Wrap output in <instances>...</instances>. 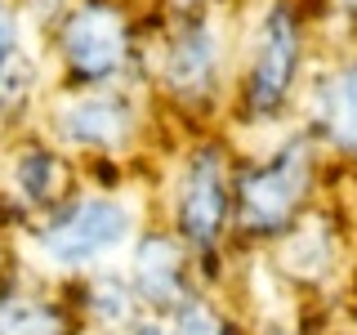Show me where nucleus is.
I'll use <instances>...</instances> for the list:
<instances>
[{
	"mask_svg": "<svg viewBox=\"0 0 357 335\" xmlns=\"http://www.w3.org/2000/svg\"><path fill=\"white\" fill-rule=\"evenodd\" d=\"M130 228H134V219L121 201L89 197V201H76L72 210H63V215L40 232V251L63 268L89 264V260H103V255L116 251V246L130 237Z\"/></svg>",
	"mask_w": 357,
	"mask_h": 335,
	"instance_id": "f257e3e1",
	"label": "nucleus"
},
{
	"mask_svg": "<svg viewBox=\"0 0 357 335\" xmlns=\"http://www.w3.org/2000/svg\"><path fill=\"white\" fill-rule=\"evenodd\" d=\"M304 188H308V148L304 143H290L286 152H277L273 165L245 174V184H241V219H245V228H259V232L282 228L290 219V210L299 206Z\"/></svg>",
	"mask_w": 357,
	"mask_h": 335,
	"instance_id": "f03ea898",
	"label": "nucleus"
},
{
	"mask_svg": "<svg viewBox=\"0 0 357 335\" xmlns=\"http://www.w3.org/2000/svg\"><path fill=\"white\" fill-rule=\"evenodd\" d=\"M63 59L76 76L103 81L126 63V22L112 5H85L63 27Z\"/></svg>",
	"mask_w": 357,
	"mask_h": 335,
	"instance_id": "7ed1b4c3",
	"label": "nucleus"
},
{
	"mask_svg": "<svg viewBox=\"0 0 357 335\" xmlns=\"http://www.w3.org/2000/svg\"><path fill=\"white\" fill-rule=\"evenodd\" d=\"M295 59H299V36L295 22H290V9H268L259 36H255V59H250V107L255 112H273L286 103L290 81H295Z\"/></svg>",
	"mask_w": 357,
	"mask_h": 335,
	"instance_id": "20e7f679",
	"label": "nucleus"
},
{
	"mask_svg": "<svg viewBox=\"0 0 357 335\" xmlns=\"http://www.w3.org/2000/svg\"><path fill=\"white\" fill-rule=\"evenodd\" d=\"M223 210H228V184H223L219 152H197L178 184V223L192 241L206 246L219 237Z\"/></svg>",
	"mask_w": 357,
	"mask_h": 335,
	"instance_id": "39448f33",
	"label": "nucleus"
},
{
	"mask_svg": "<svg viewBox=\"0 0 357 335\" xmlns=\"http://www.w3.org/2000/svg\"><path fill=\"white\" fill-rule=\"evenodd\" d=\"M134 117L116 94H85L59 107V134L81 148H116L130 134Z\"/></svg>",
	"mask_w": 357,
	"mask_h": 335,
	"instance_id": "423d86ee",
	"label": "nucleus"
},
{
	"mask_svg": "<svg viewBox=\"0 0 357 335\" xmlns=\"http://www.w3.org/2000/svg\"><path fill=\"white\" fill-rule=\"evenodd\" d=\"M215 67H219V36L210 27H188L170 50L165 81H170L174 94L201 98L210 89V81H215Z\"/></svg>",
	"mask_w": 357,
	"mask_h": 335,
	"instance_id": "0eeeda50",
	"label": "nucleus"
},
{
	"mask_svg": "<svg viewBox=\"0 0 357 335\" xmlns=\"http://www.w3.org/2000/svg\"><path fill=\"white\" fill-rule=\"evenodd\" d=\"M139 290L148 299H156V304H170L178 295V251H174V241H165V237L143 241V251H139Z\"/></svg>",
	"mask_w": 357,
	"mask_h": 335,
	"instance_id": "6e6552de",
	"label": "nucleus"
},
{
	"mask_svg": "<svg viewBox=\"0 0 357 335\" xmlns=\"http://www.w3.org/2000/svg\"><path fill=\"white\" fill-rule=\"evenodd\" d=\"M0 335H63V318L45 299H0Z\"/></svg>",
	"mask_w": 357,
	"mask_h": 335,
	"instance_id": "1a4fd4ad",
	"label": "nucleus"
},
{
	"mask_svg": "<svg viewBox=\"0 0 357 335\" xmlns=\"http://www.w3.org/2000/svg\"><path fill=\"white\" fill-rule=\"evenodd\" d=\"M282 264L299 277H321L331 264V232L326 223H304V228L290 237V246L282 251Z\"/></svg>",
	"mask_w": 357,
	"mask_h": 335,
	"instance_id": "9d476101",
	"label": "nucleus"
},
{
	"mask_svg": "<svg viewBox=\"0 0 357 335\" xmlns=\"http://www.w3.org/2000/svg\"><path fill=\"white\" fill-rule=\"evenodd\" d=\"M326 126L349 152H357V67L340 76L326 89Z\"/></svg>",
	"mask_w": 357,
	"mask_h": 335,
	"instance_id": "9b49d317",
	"label": "nucleus"
},
{
	"mask_svg": "<svg viewBox=\"0 0 357 335\" xmlns=\"http://www.w3.org/2000/svg\"><path fill=\"white\" fill-rule=\"evenodd\" d=\"M59 184V165L50 161L45 152H27L18 161V188L27 193L31 201H40V197H50V188Z\"/></svg>",
	"mask_w": 357,
	"mask_h": 335,
	"instance_id": "f8f14e48",
	"label": "nucleus"
},
{
	"mask_svg": "<svg viewBox=\"0 0 357 335\" xmlns=\"http://www.w3.org/2000/svg\"><path fill=\"white\" fill-rule=\"evenodd\" d=\"M170 335H219V322L210 318L206 308H192V304H188V308H183V313L174 318Z\"/></svg>",
	"mask_w": 357,
	"mask_h": 335,
	"instance_id": "ddd939ff",
	"label": "nucleus"
},
{
	"mask_svg": "<svg viewBox=\"0 0 357 335\" xmlns=\"http://www.w3.org/2000/svg\"><path fill=\"white\" fill-rule=\"evenodd\" d=\"M9 50H14V22L0 9V72H5V63H9Z\"/></svg>",
	"mask_w": 357,
	"mask_h": 335,
	"instance_id": "4468645a",
	"label": "nucleus"
},
{
	"mask_svg": "<svg viewBox=\"0 0 357 335\" xmlns=\"http://www.w3.org/2000/svg\"><path fill=\"white\" fill-rule=\"evenodd\" d=\"M139 335H170V327H161V322H148V327H139Z\"/></svg>",
	"mask_w": 357,
	"mask_h": 335,
	"instance_id": "2eb2a0df",
	"label": "nucleus"
},
{
	"mask_svg": "<svg viewBox=\"0 0 357 335\" xmlns=\"http://www.w3.org/2000/svg\"><path fill=\"white\" fill-rule=\"evenodd\" d=\"M340 9H349V14H357V0H335Z\"/></svg>",
	"mask_w": 357,
	"mask_h": 335,
	"instance_id": "dca6fc26",
	"label": "nucleus"
}]
</instances>
